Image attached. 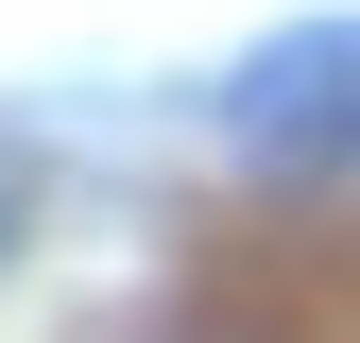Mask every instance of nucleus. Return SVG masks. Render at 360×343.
<instances>
[{
  "mask_svg": "<svg viewBox=\"0 0 360 343\" xmlns=\"http://www.w3.org/2000/svg\"><path fill=\"white\" fill-rule=\"evenodd\" d=\"M240 155L257 172H343L360 155V18H326V34H275V52L240 69Z\"/></svg>",
  "mask_w": 360,
  "mask_h": 343,
  "instance_id": "obj_1",
  "label": "nucleus"
}]
</instances>
